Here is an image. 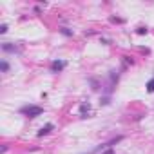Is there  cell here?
Wrapping results in <instances>:
<instances>
[{
	"instance_id": "obj_1",
	"label": "cell",
	"mask_w": 154,
	"mask_h": 154,
	"mask_svg": "<svg viewBox=\"0 0 154 154\" xmlns=\"http://www.w3.org/2000/svg\"><path fill=\"white\" fill-rule=\"evenodd\" d=\"M22 112H27L31 118H35V116L42 114V109L40 107H26V109H22Z\"/></svg>"
},
{
	"instance_id": "obj_2",
	"label": "cell",
	"mask_w": 154,
	"mask_h": 154,
	"mask_svg": "<svg viewBox=\"0 0 154 154\" xmlns=\"http://www.w3.org/2000/svg\"><path fill=\"white\" fill-rule=\"evenodd\" d=\"M63 67H65V62H53V65H51L53 71H60V69H63Z\"/></svg>"
},
{
	"instance_id": "obj_3",
	"label": "cell",
	"mask_w": 154,
	"mask_h": 154,
	"mask_svg": "<svg viewBox=\"0 0 154 154\" xmlns=\"http://www.w3.org/2000/svg\"><path fill=\"white\" fill-rule=\"evenodd\" d=\"M51 129H53V125H51V123H49V125H45V127H42V131H40V132H38V134H40V136H44V134H47V132H49V131H51Z\"/></svg>"
},
{
	"instance_id": "obj_4",
	"label": "cell",
	"mask_w": 154,
	"mask_h": 154,
	"mask_svg": "<svg viewBox=\"0 0 154 154\" xmlns=\"http://www.w3.org/2000/svg\"><path fill=\"white\" fill-rule=\"evenodd\" d=\"M147 91H149V93H154V80H150V82L147 84Z\"/></svg>"
},
{
	"instance_id": "obj_5",
	"label": "cell",
	"mask_w": 154,
	"mask_h": 154,
	"mask_svg": "<svg viewBox=\"0 0 154 154\" xmlns=\"http://www.w3.org/2000/svg\"><path fill=\"white\" fill-rule=\"evenodd\" d=\"M6 31H8V26H6V24H4V26H2V27H0V33H2V35H4V33H6Z\"/></svg>"
},
{
	"instance_id": "obj_6",
	"label": "cell",
	"mask_w": 154,
	"mask_h": 154,
	"mask_svg": "<svg viewBox=\"0 0 154 154\" xmlns=\"http://www.w3.org/2000/svg\"><path fill=\"white\" fill-rule=\"evenodd\" d=\"M103 154H112V150H111V149H109V150H105V152H103Z\"/></svg>"
}]
</instances>
